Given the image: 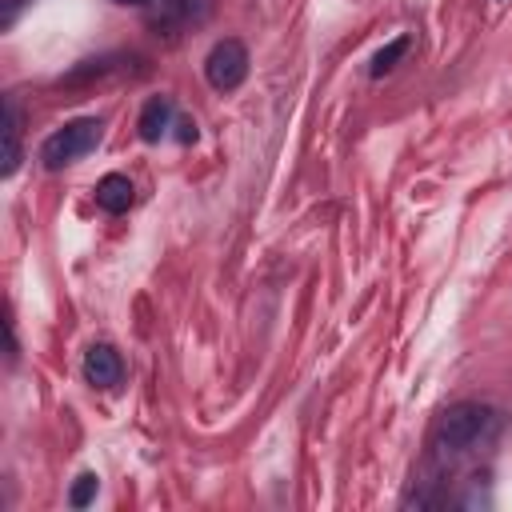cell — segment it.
I'll list each match as a JSON object with an SVG mask.
<instances>
[{
	"mask_svg": "<svg viewBox=\"0 0 512 512\" xmlns=\"http://www.w3.org/2000/svg\"><path fill=\"white\" fill-rule=\"evenodd\" d=\"M132 200H136V188H132V180H128L124 172H108V176L96 180V204H100L104 212L120 216V212L132 208Z\"/></svg>",
	"mask_w": 512,
	"mask_h": 512,
	"instance_id": "52a82bcc",
	"label": "cell"
},
{
	"mask_svg": "<svg viewBox=\"0 0 512 512\" xmlns=\"http://www.w3.org/2000/svg\"><path fill=\"white\" fill-rule=\"evenodd\" d=\"M24 4H28V0H0V28H12Z\"/></svg>",
	"mask_w": 512,
	"mask_h": 512,
	"instance_id": "8fae6325",
	"label": "cell"
},
{
	"mask_svg": "<svg viewBox=\"0 0 512 512\" xmlns=\"http://www.w3.org/2000/svg\"><path fill=\"white\" fill-rule=\"evenodd\" d=\"M112 4H156V0H112Z\"/></svg>",
	"mask_w": 512,
	"mask_h": 512,
	"instance_id": "4fadbf2b",
	"label": "cell"
},
{
	"mask_svg": "<svg viewBox=\"0 0 512 512\" xmlns=\"http://www.w3.org/2000/svg\"><path fill=\"white\" fill-rule=\"evenodd\" d=\"M208 8L212 0H156L148 4V20L156 28H188V24H200Z\"/></svg>",
	"mask_w": 512,
	"mask_h": 512,
	"instance_id": "5b68a950",
	"label": "cell"
},
{
	"mask_svg": "<svg viewBox=\"0 0 512 512\" xmlns=\"http://www.w3.org/2000/svg\"><path fill=\"white\" fill-rule=\"evenodd\" d=\"M172 128H180V132H176L180 144H192V140H196V124H192V120H176Z\"/></svg>",
	"mask_w": 512,
	"mask_h": 512,
	"instance_id": "7c38bea8",
	"label": "cell"
},
{
	"mask_svg": "<svg viewBox=\"0 0 512 512\" xmlns=\"http://www.w3.org/2000/svg\"><path fill=\"white\" fill-rule=\"evenodd\" d=\"M204 76H208V84L216 92L240 88L244 76H248V48H244V40H236V36L216 40L208 48V56H204Z\"/></svg>",
	"mask_w": 512,
	"mask_h": 512,
	"instance_id": "3957f363",
	"label": "cell"
},
{
	"mask_svg": "<svg viewBox=\"0 0 512 512\" xmlns=\"http://www.w3.org/2000/svg\"><path fill=\"white\" fill-rule=\"evenodd\" d=\"M84 380L92 388H116L124 380V360L112 344H92L84 352Z\"/></svg>",
	"mask_w": 512,
	"mask_h": 512,
	"instance_id": "277c9868",
	"label": "cell"
},
{
	"mask_svg": "<svg viewBox=\"0 0 512 512\" xmlns=\"http://www.w3.org/2000/svg\"><path fill=\"white\" fill-rule=\"evenodd\" d=\"M96 488H100L96 472H80V476H76V484H72V492H68V504H72V508H88V504H92V496H96Z\"/></svg>",
	"mask_w": 512,
	"mask_h": 512,
	"instance_id": "30bf717a",
	"label": "cell"
},
{
	"mask_svg": "<svg viewBox=\"0 0 512 512\" xmlns=\"http://www.w3.org/2000/svg\"><path fill=\"white\" fill-rule=\"evenodd\" d=\"M20 168V104L16 96H4V180Z\"/></svg>",
	"mask_w": 512,
	"mask_h": 512,
	"instance_id": "ba28073f",
	"label": "cell"
},
{
	"mask_svg": "<svg viewBox=\"0 0 512 512\" xmlns=\"http://www.w3.org/2000/svg\"><path fill=\"white\" fill-rule=\"evenodd\" d=\"M404 52H408V36H396L392 44H384V48L372 56V68H368V76H372V80H380L384 72H392V68H396V60H400Z\"/></svg>",
	"mask_w": 512,
	"mask_h": 512,
	"instance_id": "9c48e42d",
	"label": "cell"
},
{
	"mask_svg": "<svg viewBox=\"0 0 512 512\" xmlns=\"http://www.w3.org/2000/svg\"><path fill=\"white\" fill-rule=\"evenodd\" d=\"M104 136V120L100 116H80V120H68L64 128H56L44 144H40V160L44 168H64V164H76L80 156H88Z\"/></svg>",
	"mask_w": 512,
	"mask_h": 512,
	"instance_id": "7a4b0ae2",
	"label": "cell"
},
{
	"mask_svg": "<svg viewBox=\"0 0 512 512\" xmlns=\"http://www.w3.org/2000/svg\"><path fill=\"white\" fill-rule=\"evenodd\" d=\"M172 124H176V104H172V96H148L144 108H140V120H136L140 140H144V144H160Z\"/></svg>",
	"mask_w": 512,
	"mask_h": 512,
	"instance_id": "8992f818",
	"label": "cell"
},
{
	"mask_svg": "<svg viewBox=\"0 0 512 512\" xmlns=\"http://www.w3.org/2000/svg\"><path fill=\"white\" fill-rule=\"evenodd\" d=\"M504 428L500 408L480 404V400H460L440 412L436 420V456L440 460H464L480 448H488Z\"/></svg>",
	"mask_w": 512,
	"mask_h": 512,
	"instance_id": "6da1fadb",
	"label": "cell"
}]
</instances>
